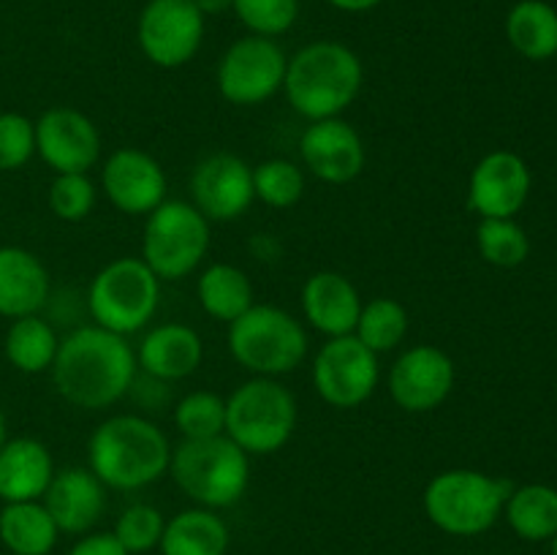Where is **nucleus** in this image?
<instances>
[{
    "instance_id": "obj_9",
    "label": "nucleus",
    "mask_w": 557,
    "mask_h": 555,
    "mask_svg": "<svg viewBox=\"0 0 557 555\" xmlns=\"http://www.w3.org/2000/svg\"><path fill=\"white\" fill-rule=\"evenodd\" d=\"M212 245L210 221L190 201L166 199L147 215L141 259L161 281H183Z\"/></svg>"
},
{
    "instance_id": "obj_18",
    "label": "nucleus",
    "mask_w": 557,
    "mask_h": 555,
    "mask_svg": "<svg viewBox=\"0 0 557 555\" xmlns=\"http://www.w3.org/2000/svg\"><path fill=\"white\" fill-rule=\"evenodd\" d=\"M531 194V169L517 152H487L473 166L468 207L479 218H515Z\"/></svg>"
},
{
    "instance_id": "obj_14",
    "label": "nucleus",
    "mask_w": 557,
    "mask_h": 555,
    "mask_svg": "<svg viewBox=\"0 0 557 555\" xmlns=\"http://www.w3.org/2000/svg\"><path fill=\"white\" fill-rule=\"evenodd\" d=\"M455 375V362L444 348L419 343L395 359L386 386L397 408L406 414H430L451 395Z\"/></svg>"
},
{
    "instance_id": "obj_24",
    "label": "nucleus",
    "mask_w": 557,
    "mask_h": 555,
    "mask_svg": "<svg viewBox=\"0 0 557 555\" xmlns=\"http://www.w3.org/2000/svg\"><path fill=\"white\" fill-rule=\"evenodd\" d=\"M232 544L226 520L215 509L190 506L169 517L158 550L161 555H226Z\"/></svg>"
},
{
    "instance_id": "obj_25",
    "label": "nucleus",
    "mask_w": 557,
    "mask_h": 555,
    "mask_svg": "<svg viewBox=\"0 0 557 555\" xmlns=\"http://www.w3.org/2000/svg\"><path fill=\"white\" fill-rule=\"evenodd\" d=\"M60 528L41 501H14L0 509V542L11 555H49Z\"/></svg>"
},
{
    "instance_id": "obj_19",
    "label": "nucleus",
    "mask_w": 557,
    "mask_h": 555,
    "mask_svg": "<svg viewBox=\"0 0 557 555\" xmlns=\"http://www.w3.org/2000/svg\"><path fill=\"white\" fill-rule=\"evenodd\" d=\"M41 504L47 506L60 533L85 536L107 511V488L90 468L71 466L54 471Z\"/></svg>"
},
{
    "instance_id": "obj_21",
    "label": "nucleus",
    "mask_w": 557,
    "mask_h": 555,
    "mask_svg": "<svg viewBox=\"0 0 557 555\" xmlns=\"http://www.w3.org/2000/svg\"><path fill=\"white\" fill-rule=\"evenodd\" d=\"M362 305V294L343 272H313L302 286L305 321L326 337L354 335Z\"/></svg>"
},
{
    "instance_id": "obj_42",
    "label": "nucleus",
    "mask_w": 557,
    "mask_h": 555,
    "mask_svg": "<svg viewBox=\"0 0 557 555\" xmlns=\"http://www.w3.org/2000/svg\"><path fill=\"white\" fill-rule=\"evenodd\" d=\"M553 555H557V533H555V539H553Z\"/></svg>"
},
{
    "instance_id": "obj_29",
    "label": "nucleus",
    "mask_w": 557,
    "mask_h": 555,
    "mask_svg": "<svg viewBox=\"0 0 557 555\" xmlns=\"http://www.w3.org/2000/svg\"><path fill=\"white\" fill-rule=\"evenodd\" d=\"M511 531L528 542H547L557 533V490L547 484L515 488L504 504Z\"/></svg>"
},
{
    "instance_id": "obj_17",
    "label": "nucleus",
    "mask_w": 557,
    "mask_h": 555,
    "mask_svg": "<svg viewBox=\"0 0 557 555\" xmlns=\"http://www.w3.org/2000/svg\"><path fill=\"white\" fill-rule=\"evenodd\" d=\"M299 156L313 177L330 185L354 183L368 163L362 136L343 118L310 123L299 139Z\"/></svg>"
},
{
    "instance_id": "obj_36",
    "label": "nucleus",
    "mask_w": 557,
    "mask_h": 555,
    "mask_svg": "<svg viewBox=\"0 0 557 555\" xmlns=\"http://www.w3.org/2000/svg\"><path fill=\"white\" fill-rule=\"evenodd\" d=\"M232 9L250 36L277 38L297 22L299 0H234Z\"/></svg>"
},
{
    "instance_id": "obj_26",
    "label": "nucleus",
    "mask_w": 557,
    "mask_h": 555,
    "mask_svg": "<svg viewBox=\"0 0 557 555\" xmlns=\"http://www.w3.org/2000/svg\"><path fill=\"white\" fill-rule=\"evenodd\" d=\"M196 297H199L201 310L218 321L232 324L234 319L253 308V283H250L248 272L239 267L228 264V261H215L207 267L196 281Z\"/></svg>"
},
{
    "instance_id": "obj_6",
    "label": "nucleus",
    "mask_w": 557,
    "mask_h": 555,
    "mask_svg": "<svg viewBox=\"0 0 557 555\" xmlns=\"http://www.w3.org/2000/svg\"><path fill=\"white\" fill-rule=\"evenodd\" d=\"M228 354L248 373L281 379L294 373L308 357V332L299 319L277 305H261L245 310L228 324Z\"/></svg>"
},
{
    "instance_id": "obj_40",
    "label": "nucleus",
    "mask_w": 557,
    "mask_h": 555,
    "mask_svg": "<svg viewBox=\"0 0 557 555\" xmlns=\"http://www.w3.org/2000/svg\"><path fill=\"white\" fill-rule=\"evenodd\" d=\"M232 3H234V0H194V5H196V9H199L205 16H218V14H223V11L232 9Z\"/></svg>"
},
{
    "instance_id": "obj_35",
    "label": "nucleus",
    "mask_w": 557,
    "mask_h": 555,
    "mask_svg": "<svg viewBox=\"0 0 557 555\" xmlns=\"http://www.w3.org/2000/svg\"><path fill=\"white\" fill-rule=\"evenodd\" d=\"M47 199L54 218H60L65 223H79L96 210L98 188L85 172L54 174Z\"/></svg>"
},
{
    "instance_id": "obj_39",
    "label": "nucleus",
    "mask_w": 557,
    "mask_h": 555,
    "mask_svg": "<svg viewBox=\"0 0 557 555\" xmlns=\"http://www.w3.org/2000/svg\"><path fill=\"white\" fill-rule=\"evenodd\" d=\"M326 3L337 11H346V14H364V11H373L384 0H326Z\"/></svg>"
},
{
    "instance_id": "obj_33",
    "label": "nucleus",
    "mask_w": 557,
    "mask_h": 555,
    "mask_svg": "<svg viewBox=\"0 0 557 555\" xmlns=\"http://www.w3.org/2000/svg\"><path fill=\"white\" fill-rule=\"evenodd\" d=\"M174 428L185 441L212 439L226 433V397L215 392H188L174 406Z\"/></svg>"
},
{
    "instance_id": "obj_28",
    "label": "nucleus",
    "mask_w": 557,
    "mask_h": 555,
    "mask_svg": "<svg viewBox=\"0 0 557 555\" xmlns=\"http://www.w3.org/2000/svg\"><path fill=\"white\" fill-rule=\"evenodd\" d=\"M3 348L11 368H16L20 373L36 375L47 373V370L52 368L54 357H58L60 337L49 321H44L41 316L33 313L11 321L9 332H5Z\"/></svg>"
},
{
    "instance_id": "obj_22",
    "label": "nucleus",
    "mask_w": 557,
    "mask_h": 555,
    "mask_svg": "<svg viewBox=\"0 0 557 555\" xmlns=\"http://www.w3.org/2000/svg\"><path fill=\"white\" fill-rule=\"evenodd\" d=\"M49 299V272L33 250L20 245L0 248V316H33Z\"/></svg>"
},
{
    "instance_id": "obj_1",
    "label": "nucleus",
    "mask_w": 557,
    "mask_h": 555,
    "mask_svg": "<svg viewBox=\"0 0 557 555\" xmlns=\"http://www.w3.org/2000/svg\"><path fill=\"white\" fill-rule=\"evenodd\" d=\"M136 370V351L123 335L87 324L60 337L49 373L65 403L85 411H101L128 395Z\"/></svg>"
},
{
    "instance_id": "obj_12",
    "label": "nucleus",
    "mask_w": 557,
    "mask_h": 555,
    "mask_svg": "<svg viewBox=\"0 0 557 555\" xmlns=\"http://www.w3.org/2000/svg\"><path fill=\"white\" fill-rule=\"evenodd\" d=\"M205 20L194 0H150L136 22L141 54L158 69H183L205 41Z\"/></svg>"
},
{
    "instance_id": "obj_37",
    "label": "nucleus",
    "mask_w": 557,
    "mask_h": 555,
    "mask_svg": "<svg viewBox=\"0 0 557 555\" xmlns=\"http://www.w3.org/2000/svg\"><path fill=\"white\" fill-rule=\"evenodd\" d=\"M36 156V120L0 112V172H16Z\"/></svg>"
},
{
    "instance_id": "obj_10",
    "label": "nucleus",
    "mask_w": 557,
    "mask_h": 555,
    "mask_svg": "<svg viewBox=\"0 0 557 555\" xmlns=\"http://www.w3.org/2000/svg\"><path fill=\"white\" fill-rule=\"evenodd\" d=\"M288 54L275 38L245 36L218 63V92L234 107H259L283 90Z\"/></svg>"
},
{
    "instance_id": "obj_20",
    "label": "nucleus",
    "mask_w": 557,
    "mask_h": 555,
    "mask_svg": "<svg viewBox=\"0 0 557 555\" xmlns=\"http://www.w3.org/2000/svg\"><path fill=\"white\" fill-rule=\"evenodd\" d=\"M201 359H205L201 335L194 326L180 324V321H166V324L147 330L139 348H136V368H141L150 379L163 381V384L194 375Z\"/></svg>"
},
{
    "instance_id": "obj_41",
    "label": "nucleus",
    "mask_w": 557,
    "mask_h": 555,
    "mask_svg": "<svg viewBox=\"0 0 557 555\" xmlns=\"http://www.w3.org/2000/svg\"><path fill=\"white\" fill-rule=\"evenodd\" d=\"M5 444V414L3 408H0V446Z\"/></svg>"
},
{
    "instance_id": "obj_27",
    "label": "nucleus",
    "mask_w": 557,
    "mask_h": 555,
    "mask_svg": "<svg viewBox=\"0 0 557 555\" xmlns=\"http://www.w3.org/2000/svg\"><path fill=\"white\" fill-rule=\"evenodd\" d=\"M506 38L511 49L528 60H549L557 54V11L544 0H520L506 16Z\"/></svg>"
},
{
    "instance_id": "obj_2",
    "label": "nucleus",
    "mask_w": 557,
    "mask_h": 555,
    "mask_svg": "<svg viewBox=\"0 0 557 555\" xmlns=\"http://www.w3.org/2000/svg\"><path fill=\"white\" fill-rule=\"evenodd\" d=\"M169 435L139 414H114L87 441V468L107 490H141L169 473Z\"/></svg>"
},
{
    "instance_id": "obj_11",
    "label": "nucleus",
    "mask_w": 557,
    "mask_h": 555,
    "mask_svg": "<svg viewBox=\"0 0 557 555\" xmlns=\"http://www.w3.org/2000/svg\"><path fill=\"white\" fill-rule=\"evenodd\" d=\"M313 390L332 408H357L373 397L381 381L379 354L357 335L326 337L310 368Z\"/></svg>"
},
{
    "instance_id": "obj_38",
    "label": "nucleus",
    "mask_w": 557,
    "mask_h": 555,
    "mask_svg": "<svg viewBox=\"0 0 557 555\" xmlns=\"http://www.w3.org/2000/svg\"><path fill=\"white\" fill-rule=\"evenodd\" d=\"M69 555H131V553H125V550L120 547V542L112 536V531L109 533L90 531L85 533L74 547H71Z\"/></svg>"
},
{
    "instance_id": "obj_7",
    "label": "nucleus",
    "mask_w": 557,
    "mask_h": 555,
    "mask_svg": "<svg viewBox=\"0 0 557 555\" xmlns=\"http://www.w3.org/2000/svg\"><path fill=\"white\" fill-rule=\"evenodd\" d=\"M297 422V397L277 379L253 375L226 397V435L250 457L283 449Z\"/></svg>"
},
{
    "instance_id": "obj_23",
    "label": "nucleus",
    "mask_w": 557,
    "mask_h": 555,
    "mask_svg": "<svg viewBox=\"0 0 557 555\" xmlns=\"http://www.w3.org/2000/svg\"><path fill=\"white\" fill-rule=\"evenodd\" d=\"M54 477L52 452L38 439H5L0 446V501H41Z\"/></svg>"
},
{
    "instance_id": "obj_43",
    "label": "nucleus",
    "mask_w": 557,
    "mask_h": 555,
    "mask_svg": "<svg viewBox=\"0 0 557 555\" xmlns=\"http://www.w3.org/2000/svg\"><path fill=\"white\" fill-rule=\"evenodd\" d=\"M5 555H11V553H5Z\"/></svg>"
},
{
    "instance_id": "obj_16",
    "label": "nucleus",
    "mask_w": 557,
    "mask_h": 555,
    "mask_svg": "<svg viewBox=\"0 0 557 555\" xmlns=\"http://www.w3.org/2000/svg\"><path fill=\"white\" fill-rule=\"evenodd\" d=\"M103 196L125 215H150L166 201V172L150 152L139 147H120L109 152L101 169Z\"/></svg>"
},
{
    "instance_id": "obj_30",
    "label": "nucleus",
    "mask_w": 557,
    "mask_h": 555,
    "mask_svg": "<svg viewBox=\"0 0 557 555\" xmlns=\"http://www.w3.org/2000/svg\"><path fill=\"white\" fill-rule=\"evenodd\" d=\"M411 326L408 308L395 297H373L362 305L354 335L375 354L395 351L403 346Z\"/></svg>"
},
{
    "instance_id": "obj_34",
    "label": "nucleus",
    "mask_w": 557,
    "mask_h": 555,
    "mask_svg": "<svg viewBox=\"0 0 557 555\" xmlns=\"http://www.w3.org/2000/svg\"><path fill=\"white\" fill-rule=\"evenodd\" d=\"M166 528V517L152 504H131L128 509L120 511L117 522L112 528V536L117 539L120 547L131 555H145L158 550Z\"/></svg>"
},
{
    "instance_id": "obj_15",
    "label": "nucleus",
    "mask_w": 557,
    "mask_h": 555,
    "mask_svg": "<svg viewBox=\"0 0 557 555\" xmlns=\"http://www.w3.org/2000/svg\"><path fill=\"white\" fill-rule=\"evenodd\" d=\"M101 131L79 109L52 107L36 120V156L54 174H87L101 161Z\"/></svg>"
},
{
    "instance_id": "obj_3",
    "label": "nucleus",
    "mask_w": 557,
    "mask_h": 555,
    "mask_svg": "<svg viewBox=\"0 0 557 555\" xmlns=\"http://www.w3.org/2000/svg\"><path fill=\"white\" fill-rule=\"evenodd\" d=\"M362 85L364 65L351 47L341 41H313L288 58L283 92L294 112L315 123L341 118L357 101Z\"/></svg>"
},
{
    "instance_id": "obj_4",
    "label": "nucleus",
    "mask_w": 557,
    "mask_h": 555,
    "mask_svg": "<svg viewBox=\"0 0 557 555\" xmlns=\"http://www.w3.org/2000/svg\"><path fill=\"white\" fill-rule=\"evenodd\" d=\"M174 484L205 509H226L250 484V455L226 433L199 441H180L169 462Z\"/></svg>"
},
{
    "instance_id": "obj_8",
    "label": "nucleus",
    "mask_w": 557,
    "mask_h": 555,
    "mask_svg": "<svg viewBox=\"0 0 557 555\" xmlns=\"http://www.w3.org/2000/svg\"><path fill=\"white\" fill-rule=\"evenodd\" d=\"M161 303V278L141 256H120L92 275L87 288V310L92 324L128 337L141 332Z\"/></svg>"
},
{
    "instance_id": "obj_13",
    "label": "nucleus",
    "mask_w": 557,
    "mask_h": 555,
    "mask_svg": "<svg viewBox=\"0 0 557 555\" xmlns=\"http://www.w3.org/2000/svg\"><path fill=\"white\" fill-rule=\"evenodd\" d=\"M253 201V166L234 152H212L190 172V205L210 223L237 221Z\"/></svg>"
},
{
    "instance_id": "obj_31",
    "label": "nucleus",
    "mask_w": 557,
    "mask_h": 555,
    "mask_svg": "<svg viewBox=\"0 0 557 555\" xmlns=\"http://www.w3.org/2000/svg\"><path fill=\"white\" fill-rule=\"evenodd\" d=\"M476 248L487 264L517 267L531 254V239L515 218H482L476 226Z\"/></svg>"
},
{
    "instance_id": "obj_5",
    "label": "nucleus",
    "mask_w": 557,
    "mask_h": 555,
    "mask_svg": "<svg viewBox=\"0 0 557 555\" xmlns=\"http://www.w3.org/2000/svg\"><path fill=\"white\" fill-rule=\"evenodd\" d=\"M511 490L515 488L506 479L473 468H451L430 479L422 506L438 531L468 539L490 531L498 522Z\"/></svg>"
},
{
    "instance_id": "obj_32",
    "label": "nucleus",
    "mask_w": 557,
    "mask_h": 555,
    "mask_svg": "<svg viewBox=\"0 0 557 555\" xmlns=\"http://www.w3.org/2000/svg\"><path fill=\"white\" fill-rule=\"evenodd\" d=\"M253 194L272 210H292L305 194V172L288 158H270L253 166Z\"/></svg>"
}]
</instances>
